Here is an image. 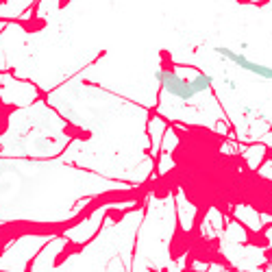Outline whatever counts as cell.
<instances>
[{
  "mask_svg": "<svg viewBox=\"0 0 272 272\" xmlns=\"http://www.w3.org/2000/svg\"><path fill=\"white\" fill-rule=\"evenodd\" d=\"M155 78H157V83L161 85V89L168 92L172 98H178V101H183V103H190V101H194L196 98L194 92H192L190 81L188 78H183V76H178L174 70L161 68V70L155 72Z\"/></svg>",
  "mask_w": 272,
  "mask_h": 272,
  "instance_id": "6da1fadb",
  "label": "cell"
},
{
  "mask_svg": "<svg viewBox=\"0 0 272 272\" xmlns=\"http://www.w3.org/2000/svg\"><path fill=\"white\" fill-rule=\"evenodd\" d=\"M46 231H50V227L37 224V222H5V224H0V255H3L16 240H20V237L31 235V233L39 235V233H46Z\"/></svg>",
  "mask_w": 272,
  "mask_h": 272,
  "instance_id": "7a4b0ae2",
  "label": "cell"
},
{
  "mask_svg": "<svg viewBox=\"0 0 272 272\" xmlns=\"http://www.w3.org/2000/svg\"><path fill=\"white\" fill-rule=\"evenodd\" d=\"M214 52L224 57V59H229L231 63H235L237 68L244 70V72H250V74H255V76H261V78H266V81H272V65L250 61V59L244 57L242 52H237L233 48H227V46H216Z\"/></svg>",
  "mask_w": 272,
  "mask_h": 272,
  "instance_id": "3957f363",
  "label": "cell"
}]
</instances>
